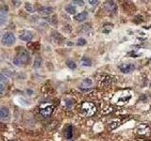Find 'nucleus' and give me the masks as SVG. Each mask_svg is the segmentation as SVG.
I'll return each instance as SVG.
<instances>
[{"instance_id": "nucleus-1", "label": "nucleus", "mask_w": 151, "mask_h": 141, "mask_svg": "<svg viewBox=\"0 0 151 141\" xmlns=\"http://www.w3.org/2000/svg\"><path fill=\"white\" fill-rule=\"evenodd\" d=\"M29 53L28 51L23 47H20L18 48V53L17 56L13 58V63L15 64L18 67H23V66L27 65L28 62H29Z\"/></svg>"}, {"instance_id": "nucleus-2", "label": "nucleus", "mask_w": 151, "mask_h": 141, "mask_svg": "<svg viewBox=\"0 0 151 141\" xmlns=\"http://www.w3.org/2000/svg\"><path fill=\"white\" fill-rule=\"evenodd\" d=\"M80 112L85 117H92L96 112V106L91 102H84L80 107Z\"/></svg>"}, {"instance_id": "nucleus-3", "label": "nucleus", "mask_w": 151, "mask_h": 141, "mask_svg": "<svg viewBox=\"0 0 151 141\" xmlns=\"http://www.w3.org/2000/svg\"><path fill=\"white\" fill-rule=\"evenodd\" d=\"M54 111V105L50 103H42L39 107V112L44 118H49Z\"/></svg>"}, {"instance_id": "nucleus-4", "label": "nucleus", "mask_w": 151, "mask_h": 141, "mask_svg": "<svg viewBox=\"0 0 151 141\" xmlns=\"http://www.w3.org/2000/svg\"><path fill=\"white\" fill-rule=\"evenodd\" d=\"M1 41H2V44L6 46H11L15 42V36H14L12 33L8 32L2 37Z\"/></svg>"}, {"instance_id": "nucleus-5", "label": "nucleus", "mask_w": 151, "mask_h": 141, "mask_svg": "<svg viewBox=\"0 0 151 141\" xmlns=\"http://www.w3.org/2000/svg\"><path fill=\"white\" fill-rule=\"evenodd\" d=\"M135 69V66L131 63H127V64H122L119 66V70L123 73H129L131 72H133Z\"/></svg>"}, {"instance_id": "nucleus-6", "label": "nucleus", "mask_w": 151, "mask_h": 141, "mask_svg": "<svg viewBox=\"0 0 151 141\" xmlns=\"http://www.w3.org/2000/svg\"><path fill=\"white\" fill-rule=\"evenodd\" d=\"M19 38L24 41H30L33 39V34L30 31H24L22 34L19 35Z\"/></svg>"}, {"instance_id": "nucleus-7", "label": "nucleus", "mask_w": 151, "mask_h": 141, "mask_svg": "<svg viewBox=\"0 0 151 141\" xmlns=\"http://www.w3.org/2000/svg\"><path fill=\"white\" fill-rule=\"evenodd\" d=\"M9 112L7 107L2 106L0 107V120H9Z\"/></svg>"}, {"instance_id": "nucleus-8", "label": "nucleus", "mask_w": 151, "mask_h": 141, "mask_svg": "<svg viewBox=\"0 0 151 141\" xmlns=\"http://www.w3.org/2000/svg\"><path fill=\"white\" fill-rule=\"evenodd\" d=\"M53 12V8L52 7H42L39 9V13L42 15H50Z\"/></svg>"}, {"instance_id": "nucleus-9", "label": "nucleus", "mask_w": 151, "mask_h": 141, "mask_svg": "<svg viewBox=\"0 0 151 141\" xmlns=\"http://www.w3.org/2000/svg\"><path fill=\"white\" fill-rule=\"evenodd\" d=\"M88 18V12L87 11H82L78 13V15L75 16V19L77 22H84Z\"/></svg>"}, {"instance_id": "nucleus-10", "label": "nucleus", "mask_w": 151, "mask_h": 141, "mask_svg": "<svg viewBox=\"0 0 151 141\" xmlns=\"http://www.w3.org/2000/svg\"><path fill=\"white\" fill-rule=\"evenodd\" d=\"M92 84H93V81L90 78H86V79H84L83 81L81 82V84H80V88L81 89H87L89 88L90 87L92 86Z\"/></svg>"}, {"instance_id": "nucleus-11", "label": "nucleus", "mask_w": 151, "mask_h": 141, "mask_svg": "<svg viewBox=\"0 0 151 141\" xmlns=\"http://www.w3.org/2000/svg\"><path fill=\"white\" fill-rule=\"evenodd\" d=\"M65 137L67 138V139H71L72 138V136H73V127L69 125L67 126V128L65 129Z\"/></svg>"}, {"instance_id": "nucleus-12", "label": "nucleus", "mask_w": 151, "mask_h": 141, "mask_svg": "<svg viewBox=\"0 0 151 141\" xmlns=\"http://www.w3.org/2000/svg\"><path fill=\"white\" fill-rule=\"evenodd\" d=\"M81 65L85 66V67H90L92 65V61L90 58H88L87 56H83L81 58Z\"/></svg>"}, {"instance_id": "nucleus-13", "label": "nucleus", "mask_w": 151, "mask_h": 141, "mask_svg": "<svg viewBox=\"0 0 151 141\" xmlns=\"http://www.w3.org/2000/svg\"><path fill=\"white\" fill-rule=\"evenodd\" d=\"M42 63V59L41 56H37V58H35L34 60V64H33V68L34 69H38L41 67V65Z\"/></svg>"}, {"instance_id": "nucleus-14", "label": "nucleus", "mask_w": 151, "mask_h": 141, "mask_svg": "<svg viewBox=\"0 0 151 141\" xmlns=\"http://www.w3.org/2000/svg\"><path fill=\"white\" fill-rule=\"evenodd\" d=\"M105 7H106V8H109V9H108V11H115L116 5H115L114 2L111 1V2H107L106 5H105Z\"/></svg>"}, {"instance_id": "nucleus-15", "label": "nucleus", "mask_w": 151, "mask_h": 141, "mask_svg": "<svg viewBox=\"0 0 151 141\" xmlns=\"http://www.w3.org/2000/svg\"><path fill=\"white\" fill-rule=\"evenodd\" d=\"M65 11H67L69 14H75L76 13V8L73 6L72 4H69L65 7Z\"/></svg>"}, {"instance_id": "nucleus-16", "label": "nucleus", "mask_w": 151, "mask_h": 141, "mask_svg": "<svg viewBox=\"0 0 151 141\" xmlns=\"http://www.w3.org/2000/svg\"><path fill=\"white\" fill-rule=\"evenodd\" d=\"M74 106V102L72 100H70V99H68V100L65 101V107L67 110H71Z\"/></svg>"}, {"instance_id": "nucleus-17", "label": "nucleus", "mask_w": 151, "mask_h": 141, "mask_svg": "<svg viewBox=\"0 0 151 141\" xmlns=\"http://www.w3.org/2000/svg\"><path fill=\"white\" fill-rule=\"evenodd\" d=\"M66 65H67V67L71 70H75L77 68V64H76L73 60H67L66 61Z\"/></svg>"}, {"instance_id": "nucleus-18", "label": "nucleus", "mask_w": 151, "mask_h": 141, "mask_svg": "<svg viewBox=\"0 0 151 141\" xmlns=\"http://www.w3.org/2000/svg\"><path fill=\"white\" fill-rule=\"evenodd\" d=\"M9 81V77L5 73H0V83H7Z\"/></svg>"}, {"instance_id": "nucleus-19", "label": "nucleus", "mask_w": 151, "mask_h": 141, "mask_svg": "<svg viewBox=\"0 0 151 141\" xmlns=\"http://www.w3.org/2000/svg\"><path fill=\"white\" fill-rule=\"evenodd\" d=\"M86 43H87L86 40L83 39V38H80V39L78 40L77 45H78V46H84V45H86Z\"/></svg>"}, {"instance_id": "nucleus-20", "label": "nucleus", "mask_w": 151, "mask_h": 141, "mask_svg": "<svg viewBox=\"0 0 151 141\" xmlns=\"http://www.w3.org/2000/svg\"><path fill=\"white\" fill-rule=\"evenodd\" d=\"M6 23H7V18H6V16L3 15V14H0V26H4Z\"/></svg>"}, {"instance_id": "nucleus-21", "label": "nucleus", "mask_w": 151, "mask_h": 141, "mask_svg": "<svg viewBox=\"0 0 151 141\" xmlns=\"http://www.w3.org/2000/svg\"><path fill=\"white\" fill-rule=\"evenodd\" d=\"M26 9L29 12V13H32L33 12V8L31 6L30 3H26Z\"/></svg>"}, {"instance_id": "nucleus-22", "label": "nucleus", "mask_w": 151, "mask_h": 141, "mask_svg": "<svg viewBox=\"0 0 151 141\" xmlns=\"http://www.w3.org/2000/svg\"><path fill=\"white\" fill-rule=\"evenodd\" d=\"M4 90H5V87H4V84L0 83V94H3Z\"/></svg>"}, {"instance_id": "nucleus-23", "label": "nucleus", "mask_w": 151, "mask_h": 141, "mask_svg": "<svg viewBox=\"0 0 151 141\" xmlns=\"http://www.w3.org/2000/svg\"><path fill=\"white\" fill-rule=\"evenodd\" d=\"M73 3L78 4V5H79V6H82V5H84V2H83V1H77V0H75V1H73Z\"/></svg>"}, {"instance_id": "nucleus-24", "label": "nucleus", "mask_w": 151, "mask_h": 141, "mask_svg": "<svg viewBox=\"0 0 151 141\" xmlns=\"http://www.w3.org/2000/svg\"><path fill=\"white\" fill-rule=\"evenodd\" d=\"M89 3L91 4L92 6H96V5L98 4V1H92V0H91V1H89Z\"/></svg>"}, {"instance_id": "nucleus-25", "label": "nucleus", "mask_w": 151, "mask_h": 141, "mask_svg": "<svg viewBox=\"0 0 151 141\" xmlns=\"http://www.w3.org/2000/svg\"><path fill=\"white\" fill-rule=\"evenodd\" d=\"M12 3H15V5H16V6H17V5H19V4H20V2H19V1H12Z\"/></svg>"}]
</instances>
